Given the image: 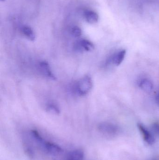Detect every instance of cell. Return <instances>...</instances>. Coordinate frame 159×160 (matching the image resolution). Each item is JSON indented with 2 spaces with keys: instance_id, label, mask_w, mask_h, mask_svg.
Instances as JSON below:
<instances>
[{
  "instance_id": "16",
  "label": "cell",
  "mask_w": 159,
  "mask_h": 160,
  "mask_svg": "<svg viewBox=\"0 0 159 160\" xmlns=\"http://www.w3.org/2000/svg\"><path fill=\"white\" fill-rule=\"evenodd\" d=\"M1 1H5V0H1Z\"/></svg>"
},
{
  "instance_id": "7",
  "label": "cell",
  "mask_w": 159,
  "mask_h": 160,
  "mask_svg": "<svg viewBox=\"0 0 159 160\" xmlns=\"http://www.w3.org/2000/svg\"><path fill=\"white\" fill-rule=\"evenodd\" d=\"M39 65L40 71L44 76L51 80L56 79V77L51 71L50 66L47 62L42 61L39 63Z\"/></svg>"
},
{
  "instance_id": "15",
  "label": "cell",
  "mask_w": 159,
  "mask_h": 160,
  "mask_svg": "<svg viewBox=\"0 0 159 160\" xmlns=\"http://www.w3.org/2000/svg\"><path fill=\"white\" fill-rule=\"evenodd\" d=\"M156 102L159 106V93L157 94L156 97Z\"/></svg>"
},
{
  "instance_id": "11",
  "label": "cell",
  "mask_w": 159,
  "mask_h": 160,
  "mask_svg": "<svg viewBox=\"0 0 159 160\" xmlns=\"http://www.w3.org/2000/svg\"><path fill=\"white\" fill-rule=\"evenodd\" d=\"M22 32L24 35L29 40L34 41L35 39V34L33 30L29 26H25L22 27Z\"/></svg>"
},
{
  "instance_id": "6",
  "label": "cell",
  "mask_w": 159,
  "mask_h": 160,
  "mask_svg": "<svg viewBox=\"0 0 159 160\" xmlns=\"http://www.w3.org/2000/svg\"><path fill=\"white\" fill-rule=\"evenodd\" d=\"M94 45L89 40L82 39L76 44L75 48L76 50L79 51L89 52L94 49Z\"/></svg>"
},
{
  "instance_id": "8",
  "label": "cell",
  "mask_w": 159,
  "mask_h": 160,
  "mask_svg": "<svg viewBox=\"0 0 159 160\" xmlns=\"http://www.w3.org/2000/svg\"><path fill=\"white\" fill-rule=\"evenodd\" d=\"M84 152L81 149H75L70 152L66 157V160H83Z\"/></svg>"
},
{
  "instance_id": "14",
  "label": "cell",
  "mask_w": 159,
  "mask_h": 160,
  "mask_svg": "<svg viewBox=\"0 0 159 160\" xmlns=\"http://www.w3.org/2000/svg\"><path fill=\"white\" fill-rule=\"evenodd\" d=\"M152 128L154 132L159 137V122H156L153 123Z\"/></svg>"
},
{
  "instance_id": "12",
  "label": "cell",
  "mask_w": 159,
  "mask_h": 160,
  "mask_svg": "<svg viewBox=\"0 0 159 160\" xmlns=\"http://www.w3.org/2000/svg\"><path fill=\"white\" fill-rule=\"evenodd\" d=\"M46 110L49 112L55 114H59L60 113L59 107L54 103H49L47 106Z\"/></svg>"
},
{
  "instance_id": "13",
  "label": "cell",
  "mask_w": 159,
  "mask_h": 160,
  "mask_svg": "<svg viewBox=\"0 0 159 160\" xmlns=\"http://www.w3.org/2000/svg\"><path fill=\"white\" fill-rule=\"evenodd\" d=\"M72 35L75 37H79L82 34V31L78 26H74L71 30Z\"/></svg>"
},
{
  "instance_id": "1",
  "label": "cell",
  "mask_w": 159,
  "mask_h": 160,
  "mask_svg": "<svg viewBox=\"0 0 159 160\" xmlns=\"http://www.w3.org/2000/svg\"><path fill=\"white\" fill-rule=\"evenodd\" d=\"M30 135L33 141L46 153L53 156H57L62 152V149L58 145L47 142L41 137L36 131H32Z\"/></svg>"
},
{
  "instance_id": "2",
  "label": "cell",
  "mask_w": 159,
  "mask_h": 160,
  "mask_svg": "<svg viewBox=\"0 0 159 160\" xmlns=\"http://www.w3.org/2000/svg\"><path fill=\"white\" fill-rule=\"evenodd\" d=\"M92 86L93 84L91 77L86 76L77 82L76 86V90L78 95L85 96L91 90Z\"/></svg>"
},
{
  "instance_id": "10",
  "label": "cell",
  "mask_w": 159,
  "mask_h": 160,
  "mask_svg": "<svg viewBox=\"0 0 159 160\" xmlns=\"http://www.w3.org/2000/svg\"><path fill=\"white\" fill-rule=\"evenodd\" d=\"M139 87L145 92H150L153 90L154 85L152 82L148 79H143L139 82Z\"/></svg>"
},
{
  "instance_id": "3",
  "label": "cell",
  "mask_w": 159,
  "mask_h": 160,
  "mask_svg": "<svg viewBox=\"0 0 159 160\" xmlns=\"http://www.w3.org/2000/svg\"><path fill=\"white\" fill-rule=\"evenodd\" d=\"M99 131L105 136L114 137L118 135L119 132V128L117 125L108 122H103L98 125Z\"/></svg>"
},
{
  "instance_id": "4",
  "label": "cell",
  "mask_w": 159,
  "mask_h": 160,
  "mask_svg": "<svg viewBox=\"0 0 159 160\" xmlns=\"http://www.w3.org/2000/svg\"><path fill=\"white\" fill-rule=\"evenodd\" d=\"M126 54V50H121L111 55L106 61L107 65L113 64L118 66L120 65L125 59Z\"/></svg>"
},
{
  "instance_id": "9",
  "label": "cell",
  "mask_w": 159,
  "mask_h": 160,
  "mask_svg": "<svg viewBox=\"0 0 159 160\" xmlns=\"http://www.w3.org/2000/svg\"><path fill=\"white\" fill-rule=\"evenodd\" d=\"M86 21L88 23L93 24L96 23L99 20V15L95 11L92 10H87L84 14Z\"/></svg>"
},
{
  "instance_id": "5",
  "label": "cell",
  "mask_w": 159,
  "mask_h": 160,
  "mask_svg": "<svg viewBox=\"0 0 159 160\" xmlns=\"http://www.w3.org/2000/svg\"><path fill=\"white\" fill-rule=\"evenodd\" d=\"M137 127L145 142L150 145H153L155 143V139L151 132L143 124L139 123Z\"/></svg>"
}]
</instances>
